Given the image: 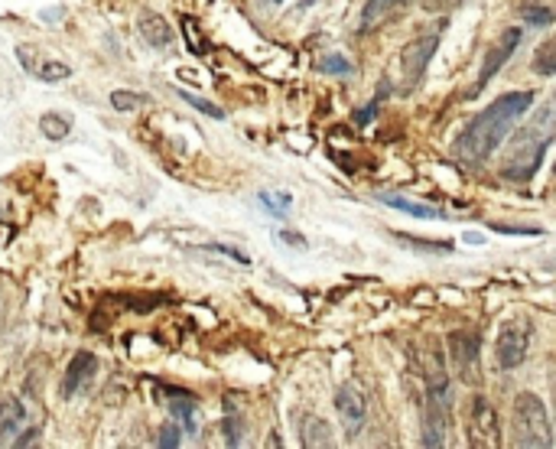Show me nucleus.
<instances>
[{
	"mask_svg": "<svg viewBox=\"0 0 556 449\" xmlns=\"http://www.w3.org/2000/svg\"><path fill=\"white\" fill-rule=\"evenodd\" d=\"M449 355H452V371H456V378H459L462 384H478V378H482V342H478L476 332H452L449 335Z\"/></svg>",
	"mask_w": 556,
	"mask_h": 449,
	"instance_id": "obj_6",
	"label": "nucleus"
},
{
	"mask_svg": "<svg viewBox=\"0 0 556 449\" xmlns=\"http://www.w3.org/2000/svg\"><path fill=\"white\" fill-rule=\"evenodd\" d=\"M553 134H556V95L537 111V117L527 124L524 131H517L514 144H511L508 156H504V164H501V176L511 182L533 180V173L541 166L543 150H547Z\"/></svg>",
	"mask_w": 556,
	"mask_h": 449,
	"instance_id": "obj_2",
	"label": "nucleus"
},
{
	"mask_svg": "<svg viewBox=\"0 0 556 449\" xmlns=\"http://www.w3.org/2000/svg\"><path fill=\"white\" fill-rule=\"evenodd\" d=\"M277 4H280V0H277Z\"/></svg>",
	"mask_w": 556,
	"mask_h": 449,
	"instance_id": "obj_32",
	"label": "nucleus"
},
{
	"mask_svg": "<svg viewBox=\"0 0 556 449\" xmlns=\"http://www.w3.org/2000/svg\"><path fill=\"white\" fill-rule=\"evenodd\" d=\"M531 66H533V72L537 75H556V33L537 46V52H533V59H531Z\"/></svg>",
	"mask_w": 556,
	"mask_h": 449,
	"instance_id": "obj_16",
	"label": "nucleus"
},
{
	"mask_svg": "<svg viewBox=\"0 0 556 449\" xmlns=\"http://www.w3.org/2000/svg\"><path fill=\"white\" fill-rule=\"evenodd\" d=\"M306 4H313V0H306Z\"/></svg>",
	"mask_w": 556,
	"mask_h": 449,
	"instance_id": "obj_31",
	"label": "nucleus"
},
{
	"mask_svg": "<svg viewBox=\"0 0 556 449\" xmlns=\"http://www.w3.org/2000/svg\"><path fill=\"white\" fill-rule=\"evenodd\" d=\"M553 400H556V388H553Z\"/></svg>",
	"mask_w": 556,
	"mask_h": 449,
	"instance_id": "obj_30",
	"label": "nucleus"
},
{
	"mask_svg": "<svg viewBox=\"0 0 556 449\" xmlns=\"http://www.w3.org/2000/svg\"><path fill=\"white\" fill-rule=\"evenodd\" d=\"M98 375V359L91 351H79L72 361H69V371H65V381H62V398H75L95 381Z\"/></svg>",
	"mask_w": 556,
	"mask_h": 449,
	"instance_id": "obj_11",
	"label": "nucleus"
},
{
	"mask_svg": "<svg viewBox=\"0 0 556 449\" xmlns=\"http://www.w3.org/2000/svg\"><path fill=\"white\" fill-rule=\"evenodd\" d=\"M323 69H332V72H352V62H345L342 56H329V59H323Z\"/></svg>",
	"mask_w": 556,
	"mask_h": 449,
	"instance_id": "obj_25",
	"label": "nucleus"
},
{
	"mask_svg": "<svg viewBox=\"0 0 556 449\" xmlns=\"http://www.w3.org/2000/svg\"><path fill=\"white\" fill-rule=\"evenodd\" d=\"M517 42H521V30H517V26H508V30L498 36V42H495L492 50H488V59H485L482 75H478V82H476V89H472V91H482L485 85L492 82L495 75H498V69L504 66V62L511 59V52L517 50Z\"/></svg>",
	"mask_w": 556,
	"mask_h": 449,
	"instance_id": "obj_9",
	"label": "nucleus"
},
{
	"mask_svg": "<svg viewBox=\"0 0 556 449\" xmlns=\"http://www.w3.org/2000/svg\"><path fill=\"white\" fill-rule=\"evenodd\" d=\"M173 407H170V414L176 416L179 424H183V430L185 433H193L195 430V400L189 398V394H176L173 391Z\"/></svg>",
	"mask_w": 556,
	"mask_h": 449,
	"instance_id": "obj_17",
	"label": "nucleus"
},
{
	"mask_svg": "<svg viewBox=\"0 0 556 449\" xmlns=\"http://www.w3.org/2000/svg\"><path fill=\"white\" fill-rule=\"evenodd\" d=\"M283 241H290V245H306V241H303V238H299V235H290V231H283Z\"/></svg>",
	"mask_w": 556,
	"mask_h": 449,
	"instance_id": "obj_28",
	"label": "nucleus"
},
{
	"mask_svg": "<svg viewBox=\"0 0 556 449\" xmlns=\"http://www.w3.org/2000/svg\"><path fill=\"white\" fill-rule=\"evenodd\" d=\"M183 33H185V40H189V50L205 52V40L199 36V26H195L193 17H183Z\"/></svg>",
	"mask_w": 556,
	"mask_h": 449,
	"instance_id": "obj_22",
	"label": "nucleus"
},
{
	"mask_svg": "<svg viewBox=\"0 0 556 449\" xmlns=\"http://www.w3.org/2000/svg\"><path fill=\"white\" fill-rule=\"evenodd\" d=\"M225 433H228V446H238V443H241V426H238L234 416H228L225 420Z\"/></svg>",
	"mask_w": 556,
	"mask_h": 449,
	"instance_id": "obj_26",
	"label": "nucleus"
},
{
	"mask_svg": "<svg viewBox=\"0 0 556 449\" xmlns=\"http://www.w3.org/2000/svg\"><path fill=\"white\" fill-rule=\"evenodd\" d=\"M335 410H339L345 430L355 436L362 430L364 416H368V400H364V394L358 391L355 384H342L339 391H335Z\"/></svg>",
	"mask_w": 556,
	"mask_h": 449,
	"instance_id": "obj_10",
	"label": "nucleus"
},
{
	"mask_svg": "<svg viewBox=\"0 0 556 449\" xmlns=\"http://www.w3.org/2000/svg\"><path fill=\"white\" fill-rule=\"evenodd\" d=\"M40 131L46 134L49 140H65L69 134H72V124L65 121L59 111H49V115L40 117Z\"/></svg>",
	"mask_w": 556,
	"mask_h": 449,
	"instance_id": "obj_18",
	"label": "nucleus"
},
{
	"mask_svg": "<svg viewBox=\"0 0 556 449\" xmlns=\"http://www.w3.org/2000/svg\"><path fill=\"white\" fill-rule=\"evenodd\" d=\"M303 446L319 449V446H332V426L325 424L323 416H303Z\"/></svg>",
	"mask_w": 556,
	"mask_h": 449,
	"instance_id": "obj_14",
	"label": "nucleus"
},
{
	"mask_svg": "<svg viewBox=\"0 0 556 449\" xmlns=\"http://www.w3.org/2000/svg\"><path fill=\"white\" fill-rule=\"evenodd\" d=\"M439 33H443V23L436 26V30H429V33H419L417 40H410L401 50V56H397V72H394L397 89L401 91H410L413 85L423 79L429 59H433V52H436V42H439Z\"/></svg>",
	"mask_w": 556,
	"mask_h": 449,
	"instance_id": "obj_4",
	"label": "nucleus"
},
{
	"mask_svg": "<svg viewBox=\"0 0 556 449\" xmlns=\"http://www.w3.org/2000/svg\"><path fill=\"white\" fill-rule=\"evenodd\" d=\"M466 433H468V446L478 449H495L501 446V430H498V414L485 398H472L466 410Z\"/></svg>",
	"mask_w": 556,
	"mask_h": 449,
	"instance_id": "obj_5",
	"label": "nucleus"
},
{
	"mask_svg": "<svg viewBox=\"0 0 556 449\" xmlns=\"http://www.w3.org/2000/svg\"><path fill=\"white\" fill-rule=\"evenodd\" d=\"M140 105H146V98L144 95H137V91H124V89L111 91V108L114 111H137Z\"/></svg>",
	"mask_w": 556,
	"mask_h": 449,
	"instance_id": "obj_20",
	"label": "nucleus"
},
{
	"mask_svg": "<svg viewBox=\"0 0 556 449\" xmlns=\"http://www.w3.org/2000/svg\"><path fill=\"white\" fill-rule=\"evenodd\" d=\"M260 205H264L267 212L283 219V215H290V196L287 192H260Z\"/></svg>",
	"mask_w": 556,
	"mask_h": 449,
	"instance_id": "obj_19",
	"label": "nucleus"
},
{
	"mask_svg": "<svg viewBox=\"0 0 556 449\" xmlns=\"http://www.w3.org/2000/svg\"><path fill=\"white\" fill-rule=\"evenodd\" d=\"M511 446L517 449H550L553 446V426L543 400L531 391H521L511 407Z\"/></svg>",
	"mask_w": 556,
	"mask_h": 449,
	"instance_id": "obj_3",
	"label": "nucleus"
},
{
	"mask_svg": "<svg viewBox=\"0 0 556 449\" xmlns=\"http://www.w3.org/2000/svg\"><path fill=\"white\" fill-rule=\"evenodd\" d=\"M553 173H556V160H553Z\"/></svg>",
	"mask_w": 556,
	"mask_h": 449,
	"instance_id": "obj_29",
	"label": "nucleus"
},
{
	"mask_svg": "<svg viewBox=\"0 0 556 449\" xmlns=\"http://www.w3.org/2000/svg\"><path fill=\"white\" fill-rule=\"evenodd\" d=\"M179 98H185L193 108H199V111H205L209 117H225V111L221 108H215V105H209V101H202V98H195V95H189V91H183Z\"/></svg>",
	"mask_w": 556,
	"mask_h": 449,
	"instance_id": "obj_24",
	"label": "nucleus"
},
{
	"mask_svg": "<svg viewBox=\"0 0 556 449\" xmlns=\"http://www.w3.org/2000/svg\"><path fill=\"white\" fill-rule=\"evenodd\" d=\"M531 323L527 319H508L504 326H501L498 332V342H495V355H498V365L504 368V371H511V368H517L521 361L527 359V345H531Z\"/></svg>",
	"mask_w": 556,
	"mask_h": 449,
	"instance_id": "obj_7",
	"label": "nucleus"
},
{
	"mask_svg": "<svg viewBox=\"0 0 556 449\" xmlns=\"http://www.w3.org/2000/svg\"><path fill=\"white\" fill-rule=\"evenodd\" d=\"M26 424V407L16 398H4L0 400V449L14 446L16 436L24 433Z\"/></svg>",
	"mask_w": 556,
	"mask_h": 449,
	"instance_id": "obj_12",
	"label": "nucleus"
},
{
	"mask_svg": "<svg viewBox=\"0 0 556 449\" xmlns=\"http://www.w3.org/2000/svg\"><path fill=\"white\" fill-rule=\"evenodd\" d=\"M495 231H501V235H541V229H508V225H495Z\"/></svg>",
	"mask_w": 556,
	"mask_h": 449,
	"instance_id": "obj_27",
	"label": "nucleus"
},
{
	"mask_svg": "<svg viewBox=\"0 0 556 449\" xmlns=\"http://www.w3.org/2000/svg\"><path fill=\"white\" fill-rule=\"evenodd\" d=\"M16 62L24 66V72H30L33 79H40V82H65L69 75H72V66L62 62V59H52L40 50V46H16Z\"/></svg>",
	"mask_w": 556,
	"mask_h": 449,
	"instance_id": "obj_8",
	"label": "nucleus"
},
{
	"mask_svg": "<svg viewBox=\"0 0 556 449\" xmlns=\"http://www.w3.org/2000/svg\"><path fill=\"white\" fill-rule=\"evenodd\" d=\"M397 4H403V0H368V7H364V26H371L374 20H381L387 10H394Z\"/></svg>",
	"mask_w": 556,
	"mask_h": 449,
	"instance_id": "obj_21",
	"label": "nucleus"
},
{
	"mask_svg": "<svg viewBox=\"0 0 556 449\" xmlns=\"http://www.w3.org/2000/svg\"><path fill=\"white\" fill-rule=\"evenodd\" d=\"M140 36H144L150 46H156V50H163V46H170L173 42V26L166 23L163 17H156V14H144L137 23Z\"/></svg>",
	"mask_w": 556,
	"mask_h": 449,
	"instance_id": "obj_13",
	"label": "nucleus"
},
{
	"mask_svg": "<svg viewBox=\"0 0 556 449\" xmlns=\"http://www.w3.org/2000/svg\"><path fill=\"white\" fill-rule=\"evenodd\" d=\"M533 95L531 91H511L501 95L492 105L478 111L472 121L459 131V137L452 140V156L462 160L466 166H482L495 150L504 144L511 131L517 127V121L531 111Z\"/></svg>",
	"mask_w": 556,
	"mask_h": 449,
	"instance_id": "obj_1",
	"label": "nucleus"
},
{
	"mask_svg": "<svg viewBox=\"0 0 556 449\" xmlns=\"http://www.w3.org/2000/svg\"><path fill=\"white\" fill-rule=\"evenodd\" d=\"M156 443H160L163 449H176L179 443H183V426H179V424H166L160 430V440H156Z\"/></svg>",
	"mask_w": 556,
	"mask_h": 449,
	"instance_id": "obj_23",
	"label": "nucleus"
},
{
	"mask_svg": "<svg viewBox=\"0 0 556 449\" xmlns=\"http://www.w3.org/2000/svg\"><path fill=\"white\" fill-rule=\"evenodd\" d=\"M381 202L391 205V209H397V212L413 215V219H429V221L443 219V212H439V209H433V205H419V202H413V199H407V196H391V192H384V196H381Z\"/></svg>",
	"mask_w": 556,
	"mask_h": 449,
	"instance_id": "obj_15",
	"label": "nucleus"
}]
</instances>
